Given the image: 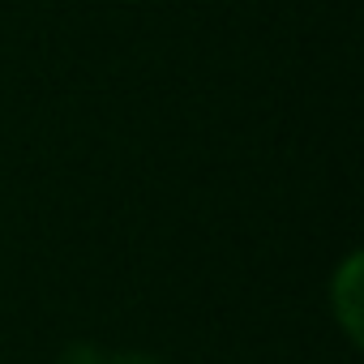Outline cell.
<instances>
[{
	"mask_svg": "<svg viewBox=\"0 0 364 364\" xmlns=\"http://www.w3.org/2000/svg\"><path fill=\"white\" fill-rule=\"evenodd\" d=\"M65 364H150L141 355H112V351H95V347H73Z\"/></svg>",
	"mask_w": 364,
	"mask_h": 364,
	"instance_id": "6da1fadb",
	"label": "cell"
}]
</instances>
